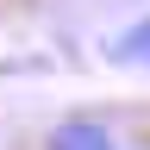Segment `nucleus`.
Segmentation results:
<instances>
[{
  "instance_id": "2",
  "label": "nucleus",
  "mask_w": 150,
  "mask_h": 150,
  "mask_svg": "<svg viewBox=\"0 0 150 150\" xmlns=\"http://www.w3.org/2000/svg\"><path fill=\"white\" fill-rule=\"evenodd\" d=\"M106 56H112V63H125V69H150V13L131 19V25L106 44Z\"/></svg>"
},
{
  "instance_id": "1",
  "label": "nucleus",
  "mask_w": 150,
  "mask_h": 150,
  "mask_svg": "<svg viewBox=\"0 0 150 150\" xmlns=\"http://www.w3.org/2000/svg\"><path fill=\"white\" fill-rule=\"evenodd\" d=\"M44 150H119V131L106 119H63L44 138Z\"/></svg>"
}]
</instances>
